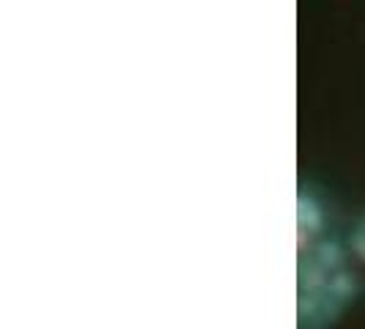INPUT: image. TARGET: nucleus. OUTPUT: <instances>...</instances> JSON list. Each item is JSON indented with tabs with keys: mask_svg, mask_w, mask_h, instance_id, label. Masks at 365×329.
<instances>
[{
	"mask_svg": "<svg viewBox=\"0 0 365 329\" xmlns=\"http://www.w3.org/2000/svg\"><path fill=\"white\" fill-rule=\"evenodd\" d=\"M354 247H357L360 258L365 261V222L360 225V231H357V236H354Z\"/></svg>",
	"mask_w": 365,
	"mask_h": 329,
	"instance_id": "nucleus-1",
	"label": "nucleus"
}]
</instances>
